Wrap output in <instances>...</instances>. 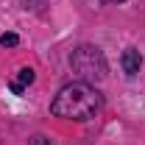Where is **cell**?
Instances as JSON below:
<instances>
[{"instance_id": "6da1fadb", "label": "cell", "mask_w": 145, "mask_h": 145, "mask_svg": "<svg viewBox=\"0 0 145 145\" xmlns=\"http://www.w3.org/2000/svg\"><path fill=\"white\" fill-rule=\"evenodd\" d=\"M101 109V92L95 89V84L87 81H70L56 92L50 112L61 120H89Z\"/></svg>"}, {"instance_id": "7a4b0ae2", "label": "cell", "mask_w": 145, "mask_h": 145, "mask_svg": "<svg viewBox=\"0 0 145 145\" xmlns=\"http://www.w3.org/2000/svg\"><path fill=\"white\" fill-rule=\"evenodd\" d=\"M70 67L72 72L78 75V81H87V84H98L103 81L109 72V64H106V56L101 48L95 45H81L75 48L70 56Z\"/></svg>"}, {"instance_id": "3957f363", "label": "cell", "mask_w": 145, "mask_h": 145, "mask_svg": "<svg viewBox=\"0 0 145 145\" xmlns=\"http://www.w3.org/2000/svg\"><path fill=\"white\" fill-rule=\"evenodd\" d=\"M120 64H123V72H126V75H137V72L142 70V53H140L137 48H126Z\"/></svg>"}, {"instance_id": "277c9868", "label": "cell", "mask_w": 145, "mask_h": 145, "mask_svg": "<svg viewBox=\"0 0 145 145\" xmlns=\"http://www.w3.org/2000/svg\"><path fill=\"white\" fill-rule=\"evenodd\" d=\"M34 78H36V72L31 70V67H22V70L17 72V78H14L8 87H11V92H14V95H20L25 87H31V84H34Z\"/></svg>"}, {"instance_id": "5b68a950", "label": "cell", "mask_w": 145, "mask_h": 145, "mask_svg": "<svg viewBox=\"0 0 145 145\" xmlns=\"http://www.w3.org/2000/svg\"><path fill=\"white\" fill-rule=\"evenodd\" d=\"M17 42H20L17 34H3V36H0V45H3V48H14Z\"/></svg>"}, {"instance_id": "8992f818", "label": "cell", "mask_w": 145, "mask_h": 145, "mask_svg": "<svg viewBox=\"0 0 145 145\" xmlns=\"http://www.w3.org/2000/svg\"><path fill=\"white\" fill-rule=\"evenodd\" d=\"M28 145H53V142H50L48 137H42V134H36V137H31V140H28Z\"/></svg>"}, {"instance_id": "52a82bcc", "label": "cell", "mask_w": 145, "mask_h": 145, "mask_svg": "<svg viewBox=\"0 0 145 145\" xmlns=\"http://www.w3.org/2000/svg\"><path fill=\"white\" fill-rule=\"evenodd\" d=\"M106 6H117V3H126V0H103Z\"/></svg>"}]
</instances>
